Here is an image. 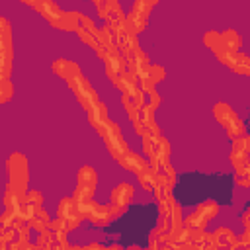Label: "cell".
<instances>
[{
  "mask_svg": "<svg viewBox=\"0 0 250 250\" xmlns=\"http://www.w3.org/2000/svg\"><path fill=\"white\" fill-rule=\"evenodd\" d=\"M203 43L211 49V53L227 68H230V70H234L236 74H242V76L250 74V57L240 49L242 39L234 29H227L223 33L207 31L203 35Z\"/></svg>",
  "mask_w": 250,
  "mask_h": 250,
  "instance_id": "cell-1",
  "label": "cell"
},
{
  "mask_svg": "<svg viewBox=\"0 0 250 250\" xmlns=\"http://www.w3.org/2000/svg\"><path fill=\"white\" fill-rule=\"evenodd\" d=\"M51 68H53V72H55L57 76H61V78L68 84V88L72 90V94L76 96L78 104H80L84 109H90V107L98 102L96 90H94L92 84L84 78V74H82V70L78 68L76 62H72V61H68V59H57Z\"/></svg>",
  "mask_w": 250,
  "mask_h": 250,
  "instance_id": "cell-2",
  "label": "cell"
},
{
  "mask_svg": "<svg viewBox=\"0 0 250 250\" xmlns=\"http://www.w3.org/2000/svg\"><path fill=\"white\" fill-rule=\"evenodd\" d=\"M158 2H160V0H135L131 12L123 18V29L129 31L131 35H139V33L146 27L150 10H152Z\"/></svg>",
  "mask_w": 250,
  "mask_h": 250,
  "instance_id": "cell-3",
  "label": "cell"
},
{
  "mask_svg": "<svg viewBox=\"0 0 250 250\" xmlns=\"http://www.w3.org/2000/svg\"><path fill=\"white\" fill-rule=\"evenodd\" d=\"M213 115H215V119L219 121V125H223L225 133H227L230 139H236V137L246 135V125H244V121L236 115V111H234L229 104L217 102V104L213 105Z\"/></svg>",
  "mask_w": 250,
  "mask_h": 250,
  "instance_id": "cell-4",
  "label": "cell"
},
{
  "mask_svg": "<svg viewBox=\"0 0 250 250\" xmlns=\"http://www.w3.org/2000/svg\"><path fill=\"white\" fill-rule=\"evenodd\" d=\"M14 62V47H12V25L6 18L0 16V76L10 78Z\"/></svg>",
  "mask_w": 250,
  "mask_h": 250,
  "instance_id": "cell-5",
  "label": "cell"
},
{
  "mask_svg": "<svg viewBox=\"0 0 250 250\" xmlns=\"http://www.w3.org/2000/svg\"><path fill=\"white\" fill-rule=\"evenodd\" d=\"M96 184H98V174L92 166H82L76 174V189L72 193L74 203H82L92 199L94 191H96Z\"/></svg>",
  "mask_w": 250,
  "mask_h": 250,
  "instance_id": "cell-6",
  "label": "cell"
},
{
  "mask_svg": "<svg viewBox=\"0 0 250 250\" xmlns=\"http://www.w3.org/2000/svg\"><path fill=\"white\" fill-rule=\"evenodd\" d=\"M217 213H219V203L213 201V199H207V201L199 203V205L193 209V213H189L186 219H182V225H184L186 229H189V230H199V229H203Z\"/></svg>",
  "mask_w": 250,
  "mask_h": 250,
  "instance_id": "cell-7",
  "label": "cell"
},
{
  "mask_svg": "<svg viewBox=\"0 0 250 250\" xmlns=\"http://www.w3.org/2000/svg\"><path fill=\"white\" fill-rule=\"evenodd\" d=\"M248 146H250V139H248V135H242V137L232 139L230 162H232V166H234V176H250Z\"/></svg>",
  "mask_w": 250,
  "mask_h": 250,
  "instance_id": "cell-8",
  "label": "cell"
},
{
  "mask_svg": "<svg viewBox=\"0 0 250 250\" xmlns=\"http://www.w3.org/2000/svg\"><path fill=\"white\" fill-rule=\"evenodd\" d=\"M100 133V137L104 139V143H105V146H107V150H109V154L117 160L129 146H127V143L123 141V137H121V131H119V127L111 121V119H107L105 123H104V127L98 131Z\"/></svg>",
  "mask_w": 250,
  "mask_h": 250,
  "instance_id": "cell-9",
  "label": "cell"
},
{
  "mask_svg": "<svg viewBox=\"0 0 250 250\" xmlns=\"http://www.w3.org/2000/svg\"><path fill=\"white\" fill-rule=\"evenodd\" d=\"M133 195H135V188L131 184H125L123 182V184H119V186L113 188L111 197H109L111 199V203H109V217H111V221L113 219H119L125 213V209L131 203Z\"/></svg>",
  "mask_w": 250,
  "mask_h": 250,
  "instance_id": "cell-10",
  "label": "cell"
},
{
  "mask_svg": "<svg viewBox=\"0 0 250 250\" xmlns=\"http://www.w3.org/2000/svg\"><path fill=\"white\" fill-rule=\"evenodd\" d=\"M78 207V213L82 215V219H88L90 223H94L96 227H105L109 225L111 217H109V207L105 205H100L92 199L88 201H82V203H76Z\"/></svg>",
  "mask_w": 250,
  "mask_h": 250,
  "instance_id": "cell-11",
  "label": "cell"
},
{
  "mask_svg": "<svg viewBox=\"0 0 250 250\" xmlns=\"http://www.w3.org/2000/svg\"><path fill=\"white\" fill-rule=\"evenodd\" d=\"M57 219L64 225V229H66L68 232L80 225L82 215L78 213V207H76V203H74L72 197H62V199H61L59 209H57Z\"/></svg>",
  "mask_w": 250,
  "mask_h": 250,
  "instance_id": "cell-12",
  "label": "cell"
},
{
  "mask_svg": "<svg viewBox=\"0 0 250 250\" xmlns=\"http://www.w3.org/2000/svg\"><path fill=\"white\" fill-rule=\"evenodd\" d=\"M41 203H43V193L41 191H37V189L25 191L23 201H21V209H20V217L25 219V221H29L41 209Z\"/></svg>",
  "mask_w": 250,
  "mask_h": 250,
  "instance_id": "cell-13",
  "label": "cell"
},
{
  "mask_svg": "<svg viewBox=\"0 0 250 250\" xmlns=\"http://www.w3.org/2000/svg\"><path fill=\"white\" fill-rule=\"evenodd\" d=\"M82 20H84V14H80V12H62L61 10V14L55 18V21L51 25L57 29H62V31H76L82 25Z\"/></svg>",
  "mask_w": 250,
  "mask_h": 250,
  "instance_id": "cell-14",
  "label": "cell"
},
{
  "mask_svg": "<svg viewBox=\"0 0 250 250\" xmlns=\"http://www.w3.org/2000/svg\"><path fill=\"white\" fill-rule=\"evenodd\" d=\"M117 162H119V166H123L125 170H131V172H143V170H146V168H150V164H148V160H146V156H141V154H137V152H133V150H125L119 158H117Z\"/></svg>",
  "mask_w": 250,
  "mask_h": 250,
  "instance_id": "cell-15",
  "label": "cell"
},
{
  "mask_svg": "<svg viewBox=\"0 0 250 250\" xmlns=\"http://www.w3.org/2000/svg\"><path fill=\"white\" fill-rule=\"evenodd\" d=\"M86 113H88V123L94 127V131H100L102 127H104V123L109 119L107 117V107H105V104L104 102H96L90 109H86Z\"/></svg>",
  "mask_w": 250,
  "mask_h": 250,
  "instance_id": "cell-16",
  "label": "cell"
},
{
  "mask_svg": "<svg viewBox=\"0 0 250 250\" xmlns=\"http://www.w3.org/2000/svg\"><path fill=\"white\" fill-rule=\"evenodd\" d=\"M35 12H39L49 23L55 21V18L61 14V8L53 2V0H33V6H31Z\"/></svg>",
  "mask_w": 250,
  "mask_h": 250,
  "instance_id": "cell-17",
  "label": "cell"
},
{
  "mask_svg": "<svg viewBox=\"0 0 250 250\" xmlns=\"http://www.w3.org/2000/svg\"><path fill=\"white\" fill-rule=\"evenodd\" d=\"M121 104H123V107H125L127 117L131 119V123L139 121V107H141V105L135 102L133 94H123V96H121Z\"/></svg>",
  "mask_w": 250,
  "mask_h": 250,
  "instance_id": "cell-18",
  "label": "cell"
},
{
  "mask_svg": "<svg viewBox=\"0 0 250 250\" xmlns=\"http://www.w3.org/2000/svg\"><path fill=\"white\" fill-rule=\"evenodd\" d=\"M27 223H29V227H31L35 232H41V230H45V229L51 225V217H49L43 209H39V211H37V213L27 221Z\"/></svg>",
  "mask_w": 250,
  "mask_h": 250,
  "instance_id": "cell-19",
  "label": "cell"
},
{
  "mask_svg": "<svg viewBox=\"0 0 250 250\" xmlns=\"http://www.w3.org/2000/svg\"><path fill=\"white\" fill-rule=\"evenodd\" d=\"M12 96H14V86H12L10 78L0 76V104L10 102V100H12Z\"/></svg>",
  "mask_w": 250,
  "mask_h": 250,
  "instance_id": "cell-20",
  "label": "cell"
},
{
  "mask_svg": "<svg viewBox=\"0 0 250 250\" xmlns=\"http://www.w3.org/2000/svg\"><path fill=\"white\" fill-rule=\"evenodd\" d=\"M148 78H150V82L156 86L158 82H162V80L166 78V68H164L162 64H152V62H150V66H148Z\"/></svg>",
  "mask_w": 250,
  "mask_h": 250,
  "instance_id": "cell-21",
  "label": "cell"
},
{
  "mask_svg": "<svg viewBox=\"0 0 250 250\" xmlns=\"http://www.w3.org/2000/svg\"><path fill=\"white\" fill-rule=\"evenodd\" d=\"M234 182H236V186L246 188L250 184V176H234Z\"/></svg>",
  "mask_w": 250,
  "mask_h": 250,
  "instance_id": "cell-22",
  "label": "cell"
},
{
  "mask_svg": "<svg viewBox=\"0 0 250 250\" xmlns=\"http://www.w3.org/2000/svg\"><path fill=\"white\" fill-rule=\"evenodd\" d=\"M23 4H27V6H33V0H21Z\"/></svg>",
  "mask_w": 250,
  "mask_h": 250,
  "instance_id": "cell-23",
  "label": "cell"
}]
</instances>
